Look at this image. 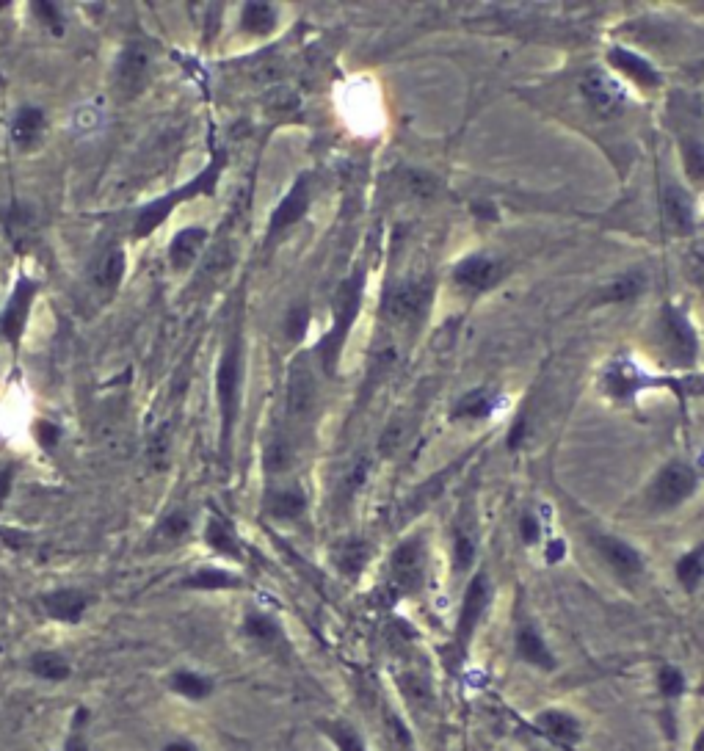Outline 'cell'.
<instances>
[{
  "instance_id": "83f0119b",
  "label": "cell",
  "mask_w": 704,
  "mask_h": 751,
  "mask_svg": "<svg viewBox=\"0 0 704 751\" xmlns=\"http://www.w3.org/2000/svg\"><path fill=\"white\" fill-rule=\"evenodd\" d=\"M243 580L238 575H232L230 569L221 567H202L188 572L183 580H180V589L188 591H232L241 589Z\"/></svg>"
},
{
  "instance_id": "8d00e7d4",
  "label": "cell",
  "mask_w": 704,
  "mask_h": 751,
  "mask_svg": "<svg viewBox=\"0 0 704 751\" xmlns=\"http://www.w3.org/2000/svg\"><path fill=\"white\" fill-rule=\"evenodd\" d=\"M647 288V277L641 271H630V274H622L619 279H613L611 285H605L600 296V304H616V301H627L641 296Z\"/></svg>"
},
{
  "instance_id": "ac0fdd59",
  "label": "cell",
  "mask_w": 704,
  "mask_h": 751,
  "mask_svg": "<svg viewBox=\"0 0 704 751\" xmlns=\"http://www.w3.org/2000/svg\"><path fill=\"white\" fill-rule=\"evenodd\" d=\"M288 415L293 420H310L318 409V382L312 376V370L304 362H296L290 368L288 379Z\"/></svg>"
},
{
  "instance_id": "cb8c5ba5",
  "label": "cell",
  "mask_w": 704,
  "mask_h": 751,
  "mask_svg": "<svg viewBox=\"0 0 704 751\" xmlns=\"http://www.w3.org/2000/svg\"><path fill=\"white\" fill-rule=\"evenodd\" d=\"M47 130V116L42 108L36 105H25L20 108L12 119V139L20 150H34L39 147V141L45 139Z\"/></svg>"
},
{
  "instance_id": "9c48e42d",
  "label": "cell",
  "mask_w": 704,
  "mask_h": 751,
  "mask_svg": "<svg viewBox=\"0 0 704 751\" xmlns=\"http://www.w3.org/2000/svg\"><path fill=\"white\" fill-rule=\"evenodd\" d=\"M693 492H696V473L688 464L671 462L649 484L647 500L655 511H671L685 503Z\"/></svg>"
},
{
  "instance_id": "7a4b0ae2",
  "label": "cell",
  "mask_w": 704,
  "mask_h": 751,
  "mask_svg": "<svg viewBox=\"0 0 704 751\" xmlns=\"http://www.w3.org/2000/svg\"><path fill=\"white\" fill-rule=\"evenodd\" d=\"M492 605V583H489V575L486 572H475L467 589H464L462 605H459V616H456V624H453V638H451V669H459L467 655H470V647H473L475 633L484 622L486 611Z\"/></svg>"
},
{
  "instance_id": "d4e9b609",
  "label": "cell",
  "mask_w": 704,
  "mask_h": 751,
  "mask_svg": "<svg viewBox=\"0 0 704 751\" xmlns=\"http://www.w3.org/2000/svg\"><path fill=\"white\" fill-rule=\"evenodd\" d=\"M205 542L213 553L224 555V558H230V561H243V547L241 539H238V533L230 525L227 517H221L219 511H213L210 514L208 525H205Z\"/></svg>"
},
{
  "instance_id": "2e32d148",
  "label": "cell",
  "mask_w": 704,
  "mask_h": 751,
  "mask_svg": "<svg viewBox=\"0 0 704 751\" xmlns=\"http://www.w3.org/2000/svg\"><path fill=\"white\" fill-rule=\"evenodd\" d=\"M127 271V257L122 246H108L103 249V255L94 260L92 277H89V290L97 299L111 301L116 296V290L122 285Z\"/></svg>"
},
{
  "instance_id": "8992f818",
  "label": "cell",
  "mask_w": 704,
  "mask_h": 751,
  "mask_svg": "<svg viewBox=\"0 0 704 751\" xmlns=\"http://www.w3.org/2000/svg\"><path fill=\"white\" fill-rule=\"evenodd\" d=\"M652 691H655V699H658L660 707V724H663L669 738L671 735L677 738V713H680V705L691 691L688 674H685L680 663L663 660L652 671Z\"/></svg>"
},
{
  "instance_id": "7bdbcfd3",
  "label": "cell",
  "mask_w": 704,
  "mask_h": 751,
  "mask_svg": "<svg viewBox=\"0 0 704 751\" xmlns=\"http://www.w3.org/2000/svg\"><path fill=\"white\" fill-rule=\"evenodd\" d=\"M682 163L693 183H704V144L696 139H682Z\"/></svg>"
},
{
  "instance_id": "4dcf8cb0",
  "label": "cell",
  "mask_w": 704,
  "mask_h": 751,
  "mask_svg": "<svg viewBox=\"0 0 704 751\" xmlns=\"http://www.w3.org/2000/svg\"><path fill=\"white\" fill-rule=\"evenodd\" d=\"M188 531H191V517L183 509H174L155 525L150 544L155 550H172L188 539Z\"/></svg>"
},
{
  "instance_id": "484cf974",
  "label": "cell",
  "mask_w": 704,
  "mask_h": 751,
  "mask_svg": "<svg viewBox=\"0 0 704 751\" xmlns=\"http://www.w3.org/2000/svg\"><path fill=\"white\" fill-rule=\"evenodd\" d=\"M169 691L183 696L188 702H205V699L216 694V680L210 674H205V671L180 669L169 677Z\"/></svg>"
},
{
  "instance_id": "d6986e66",
  "label": "cell",
  "mask_w": 704,
  "mask_h": 751,
  "mask_svg": "<svg viewBox=\"0 0 704 751\" xmlns=\"http://www.w3.org/2000/svg\"><path fill=\"white\" fill-rule=\"evenodd\" d=\"M318 735L335 751H373L368 735L348 716H324L315 721Z\"/></svg>"
},
{
  "instance_id": "ba28073f",
  "label": "cell",
  "mask_w": 704,
  "mask_h": 751,
  "mask_svg": "<svg viewBox=\"0 0 704 751\" xmlns=\"http://www.w3.org/2000/svg\"><path fill=\"white\" fill-rule=\"evenodd\" d=\"M359 299H362V274H357L354 279H348L343 288L337 290L335 299V326L332 332L324 337L321 343V359H324L326 370H335V362L340 357V348L346 343V335L354 318L359 312Z\"/></svg>"
},
{
  "instance_id": "9a60e30c",
  "label": "cell",
  "mask_w": 704,
  "mask_h": 751,
  "mask_svg": "<svg viewBox=\"0 0 704 751\" xmlns=\"http://www.w3.org/2000/svg\"><path fill=\"white\" fill-rule=\"evenodd\" d=\"M42 611L47 619L61 624H81L86 611L92 608V594L78 589V586H64V589H53L42 594Z\"/></svg>"
},
{
  "instance_id": "bcb514c9",
  "label": "cell",
  "mask_w": 704,
  "mask_h": 751,
  "mask_svg": "<svg viewBox=\"0 0 704 751\" xmlns=\"http://www.w3.org/2000/svg\"><path fill=\"white\" fill-rule=\"evenodd\" d=\"M475 561V544L467 536H459L453 544V569L456 572H470Z\"/></svg>"
},
{
  "instance_id": "ab89813d",
  "label": "cell",
  "mask_w": 704,
  "mask_h": 751,
  "mask_svg": "<svg viewBox=\"0 0 704 751\" xmlns=\"http://www.w3.org/2000/svg\"><path fill=\"white\" fill-rule=\"evenodd\" d=\"M602 387L613 398H630L638 390V376H635L633 365H616L613 370H608Z\"/></svg>"
},
{
  "instance_id": "5bb4252c",
  "label": "cell",
  "mask_w": 704,
  "mask_h": 751,
  "mask_svg": "<svg viewBox=\"0 0 704 751\" xmlns=\"http://www.w3.org/2000/svg\"><path fill=\"white\" fill-rule=\"evenodd\" d=\"M594 550L600 555L602 561L608 564L616 578L622 580H635L641 578L644 572V558L635 550L633 544H627L624 539H616V536H608V533H600L594 536Z\"/></svg>"
},
{
  "instance_id": "74e56055",
  "label": "cell",
  "mask_w": 704,
  "mask_h": 751,
  "mask_svg": "<svg viewBox=\"0 0 704 751\" xmlns=\"http://www.w3.org/2000/svg\"><path fill=\"white\" fill-rule=\"evenodd\" d=\"M497 404V395L492 390H473L459 398V404L453 406L451 417H467V420H481V417L492 415V409Z\"/></svg>"
},
{
  "instance_id": "4316f807",
  "label": "cell",
  "mask_w": 704,
  "mask_h": 751,
  "mask_svg": "<svg viewBox=\"0 0 704 751\" xmlns=\"http://www.w3.org/2000/svg\"><path fill=\"white\" fill-rule=\"evenodd\" d=\"M28 671L34 674L36 680L53 682V685H61L72 677V663L56 649H39L28 658Z\"/></svg>"
},
{
  "instance_id": "7c38bea8",
  "label": "cell",
  "mask_w": 704,
  "mask_h": 751,
  "mask_svg": "<svg viewBox=\"0 0 704 751\" xmlns=\"http://www.w3.org/2000/svg\"><path fill=\"white\" fill-rule=\"evenodd\" d=\"M36 290L39 288H36L34 279H20L17 288L12 290L9 301H6L3 312H0V337H3L14 351L23 343L25 329H28V315H31V307H34L36 299Z\"/></svg>"
},
{
  "instance_id": "6da1fadb",
  "label": "cell",
  "mask_w": 704,
  "mask_h": 751,
  "mask_svg": "<svg viewBox=\"0 0 704 751\" xmlns=\"http://www.w3.org/2000/svg\"><path fill=\"white\" fill-rule=\"evenodd\" d=\"M224 166H227V155H224V152H216V155L210 158L208 166H205L197 177H191V180L180 185V188H174V191H169V194H163V197L147 202V205L139 210L136 221H133V238L141 241V238L152 235L158 227H163V221L172 216V210L185 205L188 199L213 197V194H216V183H219L221 172H224Z\"/></svg>"
},
{
  "instance_id": "b9f144b4",
  "label": "cell",
  "mask_w": 704,
  "mask_h": 751,
  "mask_svg": "<svg viewBox=\"0 0 704 751\" xmlns=\"http://www.w3.org/2000/svg\"><path fill=\"white\" fill-rule=\"evenodd\" d=\"M666 213H669V219L674 227H680V230H691V221H693L691 199H688V194H682L680 188H669V191H666Z\"/></svg>"
},
{
  "instance_id": "7dc6e473",
  "label": "cell",
  "mask_w": 704,
  "mask_h": 751,
  "mask_svg": "<svg viewBox=\"0 0 704 751\" xmlns=\"http://www.w3.org/2000/svg\"><path fill=\"white\" fill-rule=\"evenodd\" d=\"M406 188H409V194H412V197L426 199L437 191V183H434V177H431V174L412 172L409 177H406Z\"/></svg>"
},
{
  "instance_id": "d6a6232c",
  "label": "cell",
  "mask_w": 704,
  "mask_h": 751,
  "mask_svg": "<svg viewBox=\"0 0 704 751\" xmlns=\"http://www.w3.org/2000/svg\"><path fill=\"white\" fill-rule=\"evenodd\" d=\"M611 64L619 72H624L627 78H633L635 83H641V86H658L660 75L658 70L644 61L641 56H635L630 50H624V47H613L611 50Z\"/></svg>"
},
{
  "instance_id": "44dd1931",
  "label": "cell",
  "mask_w": 704,
  "mask_h": 751,
  "mask_svg": "<svg viewBox=\"0 0 704 751\" xmlns=\"http://www.w3.org/2000/svg\"><path fill=\"white\" fill-rule=\"evenodd\" d=\"M506 274V268L500 260L495 257H486V255H475L462 260L456 271H453V279H456V285H462L467 290H489L495 288L497 282L503 279Z\"/></svg>"
},
{
  "instance_id": "e575fe53",
  "label": "cell",
  "mask_w": 704,
  "mask_h": 751,
  "mask_svg": "<svg viewBox=\"0 0 704 751\" xmlns=\"http://www.w3.org/2000/svg\"><path fill=\"white\" fill-rule=\"evenodd\" d=\"M241 28L252 36H266L277 28V12L268 3H246L241 12Z\"/></svg>"
},
{
  "instance_id": "e0dca14e",
  "label": "cell",
  "mask_w": 704,
  "mask_h": 751,
  "mask_svg": "<svg viewBox=\"0 0 704 751\" xmlns=\"http://www.w3.org/2000/svg\"><path fill=\"white\" fill-rule=\"evenodd\" d=\"M428 301H431V288L428 285H401L384 301V315H387L390 324L409 326L415 324L417 318H423Z\"/></svg>"
},
{
  "instance_id": "f546056e",
  "label": "cell",
  "mask_w": 704,
  "mask_h": 751,
  "mask_svg": "<svg viewBox=\"0 0 704 751\" xmlns=\"http://www.w3.org/2000/svg\"><path fill=\"white\" fill-rule=\"evenodd\" d=\"M398 694L404 699L406 710H409V716H423V713H431V707H434V685H428L423 677H417V674H404V677H398Z\"/></svg>"
},
{
  "instance_id": "ffe728a7",
  "label": "cell",
  "mask_w": 704,
  "mask_h": 751,
  "mask_svg": "<svg viewBox=\"0 0 704 751\" xmlns=\"http://www.w3.org/2000/svg\"><path fill=\"white\" fill-rule=\"evenodd\" d=\"M243 636L249 638L257 649L268 652V655H282V652H288V636H285L282 624H279L271 613H246V616H243Z\"/></svg>"
},
{
  "instance_id": "11a10c76",
  "label": "cell",
  "mask_w": 704,
  "mask_h": 751,
  "mask_svg": "<svg viewBox=\"0 0 704 751\" xmlns=\"http://www.w3.org/2000/svg\"><path fill=\"white\" fill-rule=\"evenodd\" d=\"M550 558H553V561H558V558H561V544H558V542L550 547Z\"/></svg>"
},
{
  "instance_id": "7402d4cb",
  "label": "cell",
  "mask_w": 704,
  "mask_h": 751,
  "mask_svg": "<svg viewBox=\"0 0 704 751\" xmlns=\"http://www.w3.org/2000/svg\"><path fill=\"white\" fill-rule=\"evenodd\" d=\"M307 208H310V180L301 177V180H296V185L290 188L288 194H285V199L279 202L277 210L271 213L268 235H277V232L293 227V224L307 213Z\"/></svg>"
},
{
  "instance_id": "f6af8a7d",
  "label": "cell",
  "mask_w": 704,
  "mask_h": 751,
  "mask_svg": "<svg viewBox=\"0 0 704 751\" xmlns=\"http://www.w3.org/2000/svg\"><path fill=\"white\" fill-rule=\"evenodd\" d=\"M406 434H409V428H406L404 420H401V417L393 420L390 426L384 428V434H381V440H379L381 456H393V453L406 442Z\"/></svg>"
},
{
  "instance_id": "8fae6325",
  "label": "cell",
  "mask_w": 704,
  "mask_h": 751,
  "mask_svg": "<svg viewBox=\"0 0 704 751\" xmlns=\"http://www.w3.org/2000/svg\"><path fill=\"white\" fill-rule=\"evenodd\" d=\"M660 340H663V348H666L671 362L680 368L693 365V359L699 354L696 332L677 307H666L660 315Z\"/></svg>"
},
{
  "instance_id": "816d5d0a",
  "label": "cell",
  "mask_w": 704,
  "mask_h": 751,
  "mask_svg": "<svg viewBox=\"0 0 704 751\" xmlns=\"http://www.w3.org/2000/svg\"><path fill=\"white\" fill-rule=\"evenodd\" d=\"M36 437H39V445H42V448H45V445L47 448H53V445L58 442V428L45 420V423H39V426H36Z\"/></svg>"
},
{
  "instance_id": "d590c367",
  "label": "cell",
  "mask_w": 704,
  "mask_h": 751,
  "mask_svg": "<svg viewBox=\"0 0 704 751\" xmlns=\"http://www.w3.org/2000/svg\"><path fill=\"white\" fill-rule=\"evenodd\" d=\"M304 506H307V500H304L299 489H277L266 500L268 514L277 517V520H296V517L304 514Z\"/></svg>"
},
{
  "instance_id": "c3c4849f",
  "label": "cell",
  "mask_w": 704,
  "mask_h": 751,
  "mask_svg": "<svg viewBox=\"0 0 704 751\" xmlns=\"http://www.w3.org/2000/svg\"><path fill=\"white\" fill-rule=\"evenodd\" d=\"M307 324H310V310L301 304V307H293V310L288 312L285 329H288V335L293 337V340H299V337L307 332Z\"/></svg>"
},
{
  "instance_id": "1f68e13d",
  "label": "cell",
  "mask_w": 704,
  "mask_h": 751,
  "mask_svg": "<svg viewBox=\"0 0 704 751\" xmlns=\"http://www.w3.org/2000/svg\"><path fill=\"white\" fill-rule=\"evenodd\" d=\"M370 561V544H365L362 539H346L335 547V567L340 575L346 578H359Z\"/></svg>"
},
{
  "instance_id": "30bf717a",
  "label": "cell",
  "mask_w": 704,
  "mask_h": 751,
  "mask_svg": "<svg viewBox=\"0 0 704 751\" xmlns=\"http://www.w3.org/2000/svg\"><path fill=\"white\" fill-rule=\"evenodd\" d=\"M426 583V547L420 539H406L390 558V586L398 594H417Z\"/></svg>"
},
{
  "instance_id": "5b68a950",
  "label": "cell",
  "mask_w": 704,
  "mask_h": 751,
  "mask_svg": "<svg viewBox=\"0 0 704 751\" xmlns=\"http://www.w3.org/2000/svg\"><path fill=\"white\" fill-rule=\"evenodd\" d=\"M152 72H155V61H152L150 47L144 42H127L114 64V92L119 94V100L130 103L141 97L150 86Z\"/></svg>"
},
{
  "instance_id": "f1b7e54d",
  "label": "cell",
  "mask_w": 704,
  "mask_h": 751,
  "mask_svg": "<svg viewBox=\"0 0 704 751\" xmlns=\"http://www.w3.org/2000/svg\"><path fill=\"white\" fill-rule=\"evenodd\" d=\"M6 232H9V238L12 243L25 252V249H31L36 241V235H39V219H36L34 208H28V205H12V210L6 213Z\"/></svg>"
},
{
  "instance_id": "db71d44e",
  "label": "cell",
  "mask_w": 704,
  "mask_h": 751,
  "mask_svg": "<svg viewBox=\"0 0 704 751\" xmlns=\"http://www.w3.org/2000/svg\"><path fill=\"white\" fill-rule=\"evenodd\" d=\"M691 751H704V727L693 735L691 740Z\"/></svg>"
},
{
  "instance_id": "60d3db41",
  "label": "cell",
  "mask_w": 704,
  "mask_h": 751,
  "mask_svg": "<svg viewBox=\"0 0 704 751\" xmlns=\"http://www.w3.org/2000/svg\"><path fill=\"white\" fill-rule=\"evenodd\" d=\"M61 751H94L92 735H89V713L78 707L75 716L70 721V729H67V738H64V749Z\"/></svg>"
},
{
  "instance_id": "ee69618b",
  "label": "cell",
  "mask_w": 704,
  "mask_h": 751,
  "mask_svg": "<svg viewBox=\"0 0 704 751\" xmlns=\"http://www.w3.org/2000/svg\"><path fill=\"white\" fill-rule=\"evenodd\" d=\"M31 12H34V17L39 23L45 25L47 31H53L56 36L64 34L67 23H64V14H61V9H58L56 3H50V0H36V3H31Z\"/></svg>"
},
{
  "instance_id": "3957f363",
  "label": "cell",
  "mask_w": 704,
  "mask_h": 751,
  "mask_svg": "<svg viewBox=\"0 0 704 751\" xmlns=\"http://www.w3.org/2000/svg\"><path fill=\"white\" fill-rule=\"evenodd\" d=\"M241 382H243V348L241 337L235 335L230 346L224 348L219 362V376H216V390H219V412H221V448L230 451L232 428L238 420V406H241Z\"/></svg>"
},
{
  "instance_id": "277c9868",
  "label": "cell",
  "mask_w": 704,
  "mask_h": 751,
  "mask_svg": "<svg viewBox=\"0 0 704 751\" xmlns=\"http://www.w3.org/2000/svg\"><path fill=\"white\" fill-rule=\"evenodd\" d=\"M528 724L536 735H542L544 740H550L553 746L566 751L580 749L589 738V721L580 716L578 710L566 705L539 707Z\"/></svg>"
},
{
  "instance_id": "52a82bcc",
  "label": "cell",
  "mask_w": 704,
  "mask_h": 751,
  "mask_svg": "<svg viewBox=\"0 0 704 751\" xmlns=\"http://www.w3.org/2000/svg\"><path fill=\"white\" fill-rule=\"evenodd\" d=\"M511 647H514V658L517 663H522L525 669L536 671V674H544L550 677L555 671L561 669V658L553 649V644L547 641V636L542 633L539 624H533L531 619H522L514 627V638H511Z\"/></svg>"
},
{
  "instance_id": "f5cc1de1",
  "label": "cell",
  "mask_w": 704,
  "mask_h": 751,
  "mask_svg": "<svg viewBox=\"0 0 704 751\" xmlns=\"http://www.w3.org/2000/svg\"><path fill=\"white\" fill-rule=\"evenodd\" d=\"M161 751H202V749H199L194 740L174 738V740H169V743H163Z\"/></svg>"
},
{
  "instance_id": "f35d334b",
  "label": "cell",
  "mask_w": 704,
  "mask_h": 751,
  "mask_svg": "<svg viewBox=\"0 0 704 751\" xmlns=\"http://www.w3.org/2000/svg\"><path fill=\"white\" fill-rule=\"evenodd\" d=\"M293 459H296L293 445H290L288 440H282V437H274V440L266 445V451H263V467H266L268 475L288 473Z\"/></svg>"
},
{
  "instance_id": "836d02e7",
  "label": "cell",
  "mask_w": 704,
  "mask_h": 751,
  "mask_svg": "<svg viewBox=\"0 0 704 751\" xmlns=\"http://www.w3.org/2000/svg\"><path fill=\"white\" fill-rule=\"evenodd\" d=\"M674 578L685 594H696L704 583V544L693 547L674 564Z\"/></svg>"
},
{
  "instance_id": "603a6c76",
  "label": "cell",
  "mask_w": 704,
  "mask_h": 751,
  "mask_svg": "<svg viewBox=\"0 0 704 751\" xmlns=\"http://www.w3.org/2000/svg\"><path fill=\"white\" fill-rule=\"evenodd\" d=\"M205 243H208V230H202V227H185L172 238L169 243V266L174 271H188V268L197 263V257L202 255V249H205Z\"/></svg>"
},
{
  "instance_id": "f907efd6",
  "label": "cell",
  "mask_w": 704,
  "mask_h": 751,
  "mask_svg": "<svg viewBox=\"0 0 704 751\" xmlns=\"http://www.w3.org/2000/svg\"><path fill=\"white\" fill-rule=\"evenodd\" d=\"M520 536H522V542H528V544H533L536 539H539V522H536V517H531V514H525V517H522Z\"/></svg>"
},
{
  "instance_id": "4fadbf2b",
  "label": "cell",
  "mask_w": 704,
  "mask_h": 751,
  "mask_svg": "<svg viewBox=\"0 0 704 751\" xmlns=\"http://www.w3.org/2000/svg\"><path fill=\"white\" fill-rule=\"evenodd\" d=\"M580 92L586 97V103L591 105V111L602 116V119H613L627 108V92L622 89V83L611 78L608 72L591 70L580 81Z\"/></svg>"
},
{
  "instance_id": "681fc988",
  "label": "cell",
  "mask_w": 704,
  "mask_h": 751,
  "mask_svg": "<svg viewBox=\"0 0 704 751\" xmlns=\"http://www.w3.org/2000/svg\"><path fill=\"white\" fill-rule=\"evenodd\" d=\"M14 464H3L0 467V506L6 503V497L12 495V486H14Z\"/></svg>"
}]
</instances>
